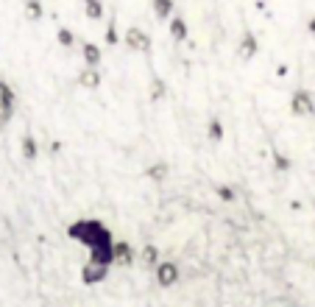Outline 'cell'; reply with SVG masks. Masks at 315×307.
Instances as JSON below:
<instances>
[{"mask_svg":"<svg viewBox=\"0 0 315 307\" xmlns=\"http://www.w3.org/2000/svg\"><path fill=\"white\" fill-rule=\"evenodd\" d=\"M170 36H173V39H179V42H184V39H187L190 36V28H187V20H184L182 14H173L170 17Z\"/></svg>","mask_w":315,"mask_h":307,"instance_id":"cell-8","label":"cell"},{"mask_svg":"<svg viewBox=\"0 0 315 307\" xmlns=\"http://www.w3.org/2000/svg\"><path fill=\"white\" fill-rule=\"evenodd\" d=\"M307 28H310V34L315 36V17H310V20H307Z\"/></svg>","mask_w":315,"mask_h":307,"instance_id":"cell-24","label":"cell"},{"mask_svg":"<svg viewBox=\"0 0 315 307\" xmlns=\"http://www.w3.org/2000/svg\"><path fill=\"white\" fill-rule=\"evenodd\" d=\"M104 39H106V45H117L120 39H123V36H120V31H117V25H114V20L106 25V36H104Z\"/></svg>","mask_w":315,"mask_h":307,"instance_id":"cell-20","label":"cell"},{"mask_svg":"<svg viewBox=\"0 0 315 307\" xmlns=\"http://www.w3.org/2000/svg\"><path fill=\"white\" fill-rule=\"evenodd\" d=\"M67 237H73L76 243L87 246L90 249V260L101 265H109L112 268L114 263V237L109 232L104 221L98 218H78L67 226Z\"/></svg>","mask_w":315,"mask_h":307,"instance_id":"cell-1","label":"cell"},{"mask_svg":"<svg viewBox=\"0 0 315 307\" xmlns=\"http://www.w3.org/2000/svg\"><path fill=\"white\" fill-rule=\"evenodd\" d=\"M156 282H159L162 288H170L179 282V265L173 263V260H159L156 263Z\"/></svg>","mask_w":315,"mask_h":307,"instance_id":"cell-4","label":"cell"},{"mask_svg":"<svg viewBox=\"0 0 315 307\" xmlns=\"http://www.w3.org/2000/svg\"><path fill=\"white\" fill-rule=\"evenodd\" d=\"M148 95H151V101H162L165 95H168V84H165L162 79H154L151 87H148Z\"/></svg>","mask_w":315,"mask_h":307,"instance_id":"cell-15","label":"cell"},{"mask_svg":"<svg viewBox=\"0 0 315 307\" xmlns=\"http://www.w3.org/2000/svg\"><path fill=\"white\" fill-rule=\"evenodd\" d=\"M25 11H28V20H39V17H42V3H39V0H28V3H25Z\"/></svg>","mask_w":315,"mask_h":307,"instance_id":"cell-21","label":"cell"},{"mask_svg":"<svg viewBox=\"0 0 315 307\" xmlns=\"http://www.w3.org/2000/svg\"><path fill=\"white\" fill-rule=\"evenodd\" d=\"M123 42H126L134 53H148V50H151V36L142 28H137V25H131V28L123 34Z\"/></svg>","mask_w":315,"mask_h":307,"instance_id":"cell-3","label":"cell"},{"mask_svg":"<svg viewBox=\"0 0 315 307\" xmlns=\"http://www.w3.org/2000/svg\"><path fill=\"white\" fill-rule=\"evenodd\" d=\"M14 112V93L8 90L6 84H0V120L6 123Z\"/></svg>","mask_w":315,"mask_h":307,"instance_id":"cell-7","label":"cell"},{"mask_svg":"<svg viewBox=\"0 0 315 307\" xmlns=\"http://www.w3.org/2000/svg\"><path fill=\"white\" fill-rule=\"evenodd\" d=\"M148 179H154V182H162V179L168 176V165L165 162H156V165H151V168H148Z\"/></svg>","mask_w":315,"mask_h":307,"instance_id":"cell-17","label":"cell"},{"mask_svg":"<svg viewBox=\"0 0 315 307\" xmlns=\"http://www.w3.org/2000/svg\"><path fill=\"white\" fill-rule=\"evenodd\" d=\"M56 39H59L62 48H73V45H76V34H73L70 28H59L56 31Z\"/></svg>","mask_w":315,"mask_h":307,"instance_id":"cell-18","label":"cell"},{"mask_svg":"<svg viewBox=\"0 0 315 307\" xmlns=\"http://www.w3.org/2000/svg\"><path fill=\"white\" fill-rule=\"evenodd\" d=\"M207 137H210V143H223V123L212 117L210 126H207Z\"/></svg>","mask_w":315,"mask_h":307,"instance_id":"cell-14","label":"cell"},{"mask_svg":"<svg viewBox=\"0 0 315 307\" xmlns=\"http://www.w3.org/2000/svg\"><path fill=\"white\" fill-rule=\"evenodd\" d=\"M257 50H259V42H257V36L254 34H243V39H240V56L248 62V59L257 56Z\"/></svg>","mask_w":315,"mask_h":307,"instance_id":"cell-9","label":"cell"},{"mask_svg":"<svg viewBox=\"0 0 315 307\" xmlns=\"http://www.w3.org/2000/svg\"><path fill=\"white\" fill-rule=\"evenodd\" d=\"M106 277H109V265H101V263H92L90 260V263L81 268V282H84V285H98Z\"/></svg>","mask_w":315,"mask_h":307,"instance_id":"cell-5","label":"cell"},{"mask_svg":"<svg viewBox=\"0 0 315 307\" xmlns=\"http://www.w3.org/2000/svg\"><path fill=\"white\" fill-rule=\"evenodd\" d=\"M234 196H237V193H234V187H229V185L217 187V199H220V201H234Z\"/></svg>","mask_w":315,"mask_h":307,"instance_id":"cell-23","label":"cell"},{"mask_svg":"<svg viewBox=\"0 0 315 307\" xmlns=\"http://www.w3.org/2000/svg\"><path fill=\"white\" fill-rule=\"evenodd\" d=\"M22 154H25V159H34L36 157V143L31 140V137H25V140H22Z\"/></svg>","mask_w":315,"mask_h":307,"instance_id":"cell-22","label":"cell"},{"mask_svg":"<svg viewBox=\"0 0 315 307\" xmlns=\"http://www.w3.org/2000/svg\"><path fill=\"white\" fill-rule=\"evenodd\" d=\"M84 11L92 20H101V17H104V3H101V0H84Z\"/></svg>","mask_w":315,"mask_h":307,"instance_id":"cell-16","label":"cell"},{"mask_svg":"<svg viewBox=\"0 0 315 307\" xmlns=\"http://www.w3.org/2000/svg\"><path fill=\"white\" fill-rule=\"evenodd\" d=\"M81 53H84V62H87V67H98L101 65V48L95 42H84L81 45Z\"/></svg>","mask_w":315,"mask_h":307,"instance_id":"cell-11","label":"cell"},{"mask_svg":"<svg viewBox=\"0 0 315 307\" xmlns=\"http://www.w3.org/2000/svg\"><path fill=\"white\" fill-rule=\"evenodd\" d=\"M290 112H293L296 117H310V114L315 112V98L307 90H296V93L290 95Z\"/></svg>","mask_w":315,"mask_h":307,"instance_id":"cell-2","label":"cell"},{"mask_svg":"<svg viewBox=\"0 0 315 307\" xmlns=\"http://www.w3.org/2000/svg\"><path fill=\"white\" fill-rule=\"evenodd\" d=\"M313 268H315V263H313Z\"/></svg>","mask_w":315,"mask_h":307,"instance_id":"cell-25","label":"cell"},{"mask_svg":"<svg viewBox=\"0 0 315 307\" xmlns=\"http://www.w3.org/2000/svg\"><path fill=\"white\" fill-rule=\"evenodd\" d=\"M78 84L87 87V90H95V87H101V73H98V67H87V70H81V76H78Z\"/></svg>","mask_w":315,"mask_h":307,"instance_id":"cell-12","label":"cell"},{"mask_svg":"<svg viewBox=\"0 0 315 307\" xmlns=\"http://www.w3.org/2000/svg\"><path fill=\"white\" fill-rule=\"evenodd\" d=\"M140 260L145 265H154V268H156V263H159V249H156L154 243H145L142 251H140Z\"/></svg>","mask_w":315,"mask_h":307,"instance_id":"cell-13","label":"cell"},{"mask_svg":"<svg viewBox=\"0 0 315 307\" xmlns=\"http://www.w3.org/2000/svg\"><path fill=\"white\" fill-rule=\"evenodd\" d=\"M137 257H140V254L134 251V246H131L128 240H114V263H120V265H131Z\"/></svg>","mask_w":315,"mask_h":307,"instance_id":"cell-6","label":"cell"},{"mask_svg":"<svg viewBox=\"0 0 315 307\" xmlns=\"http://www.w3.org/2000/svg\"><path fill=\"white\" fill-rule=\"evenodd\" d=\"M151 6L159 20H170L176 14V0H151Z\"/></svg>","mask_w":315,"mask_h":307,"instance_id":"cell-10","label":"cell"},{"mask_svg":"<svg viewBox=\"0 0 315 307\" xmlns=\"http://www.w3.org/2000/svg\"><path fill=\"white\" fill-rule=\"evenodd\" d=\"M271 157H273V168H276V171H279V173L290 171V159H287L285 154H282V151H273Z\"/></svg>","mask_w":315,"mask_h":307,"instance_id":"cell-19","label":"cell"}]
</instances>
